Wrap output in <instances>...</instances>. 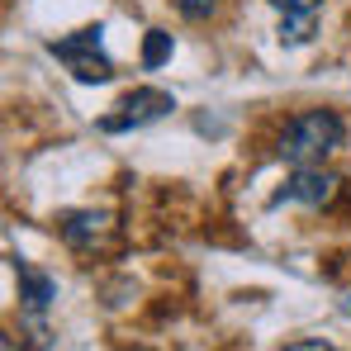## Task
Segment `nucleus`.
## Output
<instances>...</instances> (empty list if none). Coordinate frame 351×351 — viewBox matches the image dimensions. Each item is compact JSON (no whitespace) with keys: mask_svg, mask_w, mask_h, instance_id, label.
Segmentation results:
<instances>
[{"mask_svg":"<svg viewBox=\"0 0 351 351\" xmlns=\"http://www.w3.org/2000/svg\"><path fill=\"white\" fill-rule=\"evenodd\" d=\"M347 143V123L332 110H299V114L280 128L276 152L290 167H323V157H332Z\"/></svg>","mask_w":351,"mask_h":351,"instance_id":"1","label":"nucleus"},{"mask_svg":"<svg viewBox=\"0 0 351 351\" xmlns=\"http://www.w3.org/2000/svg\"><path fill=\"white\" fill-rule=\"evenodd\" d=\"M100 24L95 29H81V34H66V38H53L48 43V53L76 76V81H86V86H105L110 76H114V62L105 53V43H100Z\"/></svg>","mask_w":351,"mask_h":351,"instance_id":"2","label":"nucleus"},{"mask_svg":"<svg viewBox=\"0 0 351 351\" xmlns=\"http://www.w3.org/2000/svg\"><path fill=\"white\" fill-rule=\"evenodd\" d=\"M171 110H176V95H171V90H157V86H138V90H128V95H123V100L114 105V114L100 119V128H105V133L147 128V123L167 119Z\"/></svg>","mask_w":351,"mask_h":351,"instance_id":"3","label":"nucleus"},{"mask_svg":"<svg viewBox=\"0 0 351 351\" xmlns=\"http://www.w3.org/2000/svg\"><path fill=\"white\" fill-rule=\"evenodd\" d=\"M337 190H342V176L323 171V167H294V176L285 180V190H280V199L308 204V209H323V204L337 199Z\"/></svg>","mask_w":351,"mask_h":351,"instance_id":"4","label":"nucleus"},{"mask_svg":"<svg viewBox=\"0 0 351 351\" xmlns=\"http://www.w3.org/2000/svg\"><path fill=\"white\" fill-rule=\"evenodd\" d=\"M62 237H66V247H76V252H95V247H105L110 237H114V219L105 214V209H71V214H62Z\"/></svg>","mask_w":351,"mask_h":351,"instance_id":"5","label":"nucleus"},{"mask_svg":"<svg viewBox=\"0 0 351 351\" xmlns=\"http://www.w3.org/2000/svg\"><path fill=\"white\" fill-rule=\"evenodd\" d=\"M14 280H19V299H24V313H48L53 299H58V280L48 271H38L34 261H14Z\"/></svg>","mask_w":351,"mask_h":351,"instance_id":"6","label":"nucleus"},{"mask_svg":"<svg viewBox=\"0 0 351 351\" xmlns=\"http://www.w3.org/2000/svg\"><path fill=\"white\" fill-rule=\"evenodd\" d=\"M313 29H318V14H285L280 19V43L285 48H299V43L313 38Z\"/></svg>","mask_w":351,"mask_h":351,"instance_id":"7","label":"nucleus"},{"mask_svg":"<svg viewBox=\"0 0 351 351\" xmlns=\"http://www.w3.org/2000/svg\"><path fill=\"white\" fill-rule=\"evenodd\" d=\"M171 53H176L171 34H167V29H147V43H143V66L152 71V66H162Z\"/></svg>","mask_w":351,"mask_h":351,"instance_id":"8","label":"nucleus"},{"mask_svg":"<svg viewBox=\"0 0 351 351\" xmlns=\"http://www.w3.org/2000/svg\"><path fill=\"white\" fill-rule=\"evenodd\" d=\"M171 5L180 10V19H195V24H199V19H214L223 0H171Z\"/></svg>","mask_w":351,"mask_h":351,"instance_id":"9","label":"nucleus"},{"mask_svg":"<svg viewBox=\"0 0 351 351\" xmlns=\"http://www.w3.org/2000/svg\"><path fill=\"white\" fill-rule=\"evenodd\" d=\"M280 14H318V5L323 0H271Z\"/></svg>","mask_w":351,"mask_h":351,"instance_id":"10","label":"nucleus"},{"mask_svg":"<svg viewBox=\"0 0 351 351\" xmlns=\"http://www.w3.org/2000/svg\"><path fill=\"white\" fill-rule=\"evenodd\" d=\"M285 351H342V347H332V342H318V337H304V342H290Z\"/></svg>","mask_w":351,"mask_h":351,"instance_id":"11","label":"nucleus"}]
</instances>
